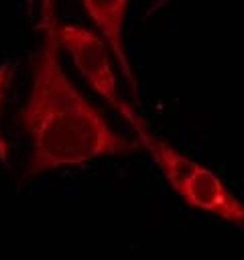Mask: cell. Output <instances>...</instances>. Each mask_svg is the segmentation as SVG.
<instances>
[{"mask_svg":"<svg viewBox=\"0 0 244 260\" xmlns=\"http://www.w3.org/2000/svg\"><path fill=\"white\" fill-rule=\"evenodd\" d=\"M18 122L30 138V175L138 148L134 140L112 128L63 69L53 0H43L41 39L30 61V89Z\"/></svg>","mask_w":244,"mask_h":260,"instance_id":"cell-1","label":"cell"},{"mask_svg":"<svg viewBox=\"0 0 244 260\" xmlns=\"http://www.w3.org/2000/svg\"><path fill=\"white\" fill-rule=\"evenodd\" d=\"M124 118L136 130L140 144L150 152L169 187L189 207L224 221L244 225V201L220 179L218 173L157 136L132 108Z\"/></svg>","mask_w":244,"mask_h":260,"instance_id":"cell-2","label":"cell"},{"mask_svg":"<svg viewBox=\"0 0 244 260\" xmlns=\"http://www.w3.org/2000/svg\"><path fill=\"white\" fill-rule=\"evenodd\" d=\"M57 39L59 45L71 55L77 71L94 87V91L124 116L130 106L118 93V81L110 55L112 49L106 39L83 24H61L57 28Z\"/></svg>","mask_w":244,"mask_h":260,"instance_id":"cell-3","label":"cell"},{"mask_svg":"<svg viewBox=\"0 0 244 260\" xmlns=\"http://www.w3.org/2000/svg\"><path fill=\"white\" fill-rule=\"evenodd\" d=\"M81 4L85 8V12L89 14V18L94 20L100 35L110 45L132 91H136V77H134L132 63H130L126 47H124V20H126L130 0H81Z\"/></svg>","mask_w":244,"mask_h":260,"instance_id":"cell-4","label":"cell"},{"mask_svg":"<svg viewBox=\"0 0 244 260\" xmlns=\"http://www.w3.org/2000/svg\"><path fill=\"white\" fill-rule=\"evenodd\" d=\"M14 71H16V63L6 59L0 63V162L6 165L8 158H10V146H8V140L2 132V114H4V106H6V100H8V93H10V85H12V77H14Z\"/></svg>","mask_w":244,"mask_h":260,"instance_id":"cell-5","label":"cell"},{"mask_svg":"<svg viewBox=\"0 0 244 260\" xmlns=\"http://www.w3.org/2000/svg\"><path fill=\"white\" fill-rule=\"evenodd\" d=\"M167 2H171V0H155L152 4H150V8L146 10V14H150V12H155V10H159V8H163Z\"/></svg>","mask_w":244,"mask_h":260,"instance_id":"cell-6","label":"cell"}]
</instances>
